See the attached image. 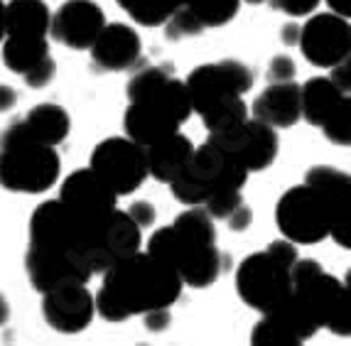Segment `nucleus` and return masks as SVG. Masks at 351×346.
Listing matches in <instances>:
<instances>
[{"label":"nucleus","instance_id":"nucleus-7","mask_svg":"<svg viewBox=\"0 0 351 346\" xmlns=\"http://www.w3.org/2000/svg\"><path fill=\"white\" fill-rule=\"evenodd\" d=\"M246 180L248 172L234 158L206 140L202 147H194L189 164L177 180H172L170 189L180 204L202 206L211 194L243 189Z\"/></svg>","mask_w":351,"mask_h":346},{"label":"nucleus","instance_id":"nucleus-14","mask_svg":"<svg viewBox=\"0 0 351 346\" xmlns=\"http://www.w3.org/2000/svg\"><path fill=\"white\" fill-rule=\"evenodd\" d=\"M42 314L47 324L62 334H79L91 324L96 314L94 295L86 282L64 280L42 293Z\"/></svg>","mask_w":351,"mask_h":346},{"label":"nucleus","instance_id":"nucleus-32","mask_svg":"<svg viewBox=\"0 0 351 346\" xmlns=\"http://www.w3.org/2000/svg\"><path fill=\"white\" fill-rule=\"evenodd\" d=\"M322 0H270L273 10L285 12L290 18H302V15H312L319 8Z\"/></svg>","mask_w":351,"mask_h":346},{"label":"nucleus","instance_id":"nucleus-28","mask_svg":"<svg viewBox=\"0 0 351 346\" xmlns=\"http://www.w3.org/2000/svg\"><path fill=\"white\" fill-rule=\"evenodd\" d=\"M319 128H322V133L327 135L334 145H341V147L349 145L351 143V101H349V96H344V99L337 103V108L324 118V123L319 125Z\"/></svg>","mask_w":351,"mask_h":346},{"label":"nucleus","instance_id":"nucleus-35","mask_svg":"<svg viewBox=\"0 0 351 346\" xmlns=\"http://www.w3.org/2000/svg\"><path fill=\"white\" fill-rule=\"evenodd\" d=\"M251 221H253V212H251V206H248L246 201L236 206L234 212L228 214V219H226L228 229H231V231H246L248 226H251Z\"/></svg>","mask_w":351,"mask_h":346},{"label":"nucleus","instance_id":"nucleus-20","mask_svg":"<svg viewBox=\"0 0 351 346\" xmlns=\"http://www.w3.org/2000/svg\"><path fill=\"white\" fill-rule=\"evenodd\" d=\"M49 12L45 0H10L5 5V37H47Z\"/></svg>","mask_w":351,"mask_h":346},{"label":"nucleus","instance_id":"nucleus-38","mask_svg":"<svg viewBox=\"0 0 351 346\" xmlns=\"http://www.w3.org/2000/svg\"><path fill=\"white\" fill-rule=\"evenodd\" d=\"M15 103H18V94H15V88L3 86V84H0V113L15 108Z\"/></svg>","mask_w":351,"mask_h":346},{"label":"nucleus","instance_id":"nucleus-1","mask_svg":"<svg viewBox=\"0 0 351 346\" xmlns=\"http://www.w3.org/2000/svg\"><path fill=\"white\" fill-rule=\"evenodd\" d=\"M182 280L175 270L152 253L135 251L104 270V285L94 307L106 322H125L158 307L175 305L182 295Z\"/></svg>","mask_w":351,"mask_h":346},{"label":"nucleus","instance_id":"nucleus-37","mask_svg":"<svg viewBox=\"0 0 351 346\" xmlns=\"http://www.w3.org/2000/svg\"><path fill=\"white\" fill-rule=\"evenodd\" d=\"M329 82L334 84V86L339 88V91H344V94H349L351 88V69H349V59H344V62H339V64L332 66V74H329Z\"/></svg>","mask_w":351,"mask_h":346},{"label":"nucleus","instance_id":"nucleus-43","mask_svg":"<svg viewBox=\"0 0 351 346\" xmlns=\"http://www.w3.org/2000/svg\"><path fill=\"white\" fill-rule=\"evenodd\" d=\"M246 3H253V5H256V3H263V0H246Z\"/></svg>","mask_w":351,"mask_h":346},{"label":"nucleus","instance_id":"nucleus-39","mask_svg":"<svg viewBox=\"0 0 351 346\" xmlns=\"http://www.w3.org/2000/svg\"><path fill=\"white\" fill-rule=\"evenodd\" d=\"M280 40H282V45H287V47L298 45V40H300V25H295V23L285 25V27H282V32H280Z\"/></svg>","mask_w":351,"mask_h":346},{"label":"nucleus","instance_id":"nucleus-42","mask_svg":"<svg viewBox=\"0 0 351 346\" xmlns=\"http://www.w3.org/2000/svg\"><path fill=\"white\" fill-rule=\"evenodd\" d=\"M5 37V3L0 0V42Z\"/></svg>","mask_w":351,"mask_h":346},{"label":"nucleus","instance_id":"nucleus-30","mask_svg":"<svg viewBox=\"0 0 351 346\" xmlns=\"http://www.w3.org/2000/svg\"><path fill=\"white\" fill-rule=\"evenodd\" d=\"M243 204V197H241V189H228V192H217L211 194L209 199L202 204V209H204L206 214H209L211 219H223L226 221L228 214L234 212L236 206Z\"/></svg>","mask_w":351,"mask_h":346},{"label":"nucleus","instance_id":"nucleus-22","mask_svg":"<svg viewBox=\"0 0 351 346\" xmlns=\"http://www.w3.org/2000/svg\"><path fill=\"white\" fill-rule=\"evenodd\" d=\"M344 96H349V94L339 91V88L329 82V77L310 79L304 86H300V116H302L307 123L319 128V125L324 123V118L337 108V103H339Z\"/></svg>","mask_w":351,"mask_h":346},{"label":"nucleus","instance_id":"nucleus-26","mask_svg":"<svg viewBox=\"0 0 351 346\" xmlns=\"http://www.w3.org/2000/svg\"><path fill=\"white\" fill-rule=\"evenodd\" d=\"M199 116L209 133H219V130H226L231 125L241 123V121H246L248 106L243 103V96H228V99H221L206 106Z\"/></svg>","mask_w":351,"mask_h":346},{"label":"nucleus","instance_id":"nucleus-16","mask_svg":"<svg viewBox=\"0 0 351 346\" xmlns=\"http://www.w3.org/2000/svg\"><path fill=\"white\" fill-rule=\"evenodd\" d=\"M104 25V10L94 0H66L49 20V35L69 49H88Z\"/></svg>","mask_w":351,"mask_h":346},{"label":"nucleus","instance_id":"nucleus-24","mask_svg":"<svg viewBox=\"0 0 351 346\" xmlns=\"http://www.w3.org/2000/svg\"><path fill=\"white\" fill-rule=\"evenodd\" d=\"M49 57L47 37H3V62L15 74H25Z\"/></svg>","mask_w":351,"mask_h":346},{"label":"nucleus","instance_id":"nucleus-36","mask_svg":"<svg viewBox=\"0 0 351 346\" xmlns=\"http://www.w3.org/2000/svg\"><path fill=\"white\" fill-rule=\"evenodd\" d=\"M145 317V329L150 332H165L170 327V307H158V310H150L143 314Z\"/></svg>","mask_w":351,"mask_h":346},{"label":"nucleus","instance_id":"nucleus-19","mask_svg":"<svg viewBox=\"0 0 351 346\" xmlns=\"http://www.w3.org/2000/svg\"><path fill=\"white\" fill-rule=\"evenodd\" d=\"M145 150V164H147V175H152L158 182L170 184L172 180L184 172V167L189 164L194 153V145L189 138L177 130V133L167 135L162 140L152 143V145L143 147Z\"/></svg>","mask_w":351,"mask_h":346},{"label":"nucleus","instance_id":"nucleus-11","mask_svg":"<svg viewBox=\"0 0 351 346\" xmlns=\"http://www.w3.org/2000/svg\"><path fill=\"white\" fill-rule=\"evenodd\" d=\"M192 101V111L202 113L206 106L228 96H243L253 88V71L239 59H223L217 64H202L184 82Z\"/></svg>","mask_w":351,"mask_h":346},{"label":"nucleus","instance_id":"nucleus-2","mask_svg":"<svg viewBox=\"0 0 351 346\" xmlns=\"http://www.w3.org/2000/svg\"><path fill=\"white\" fill-rule=\"evenodd\" d=\"M130 106L125 108V135L147 147L177 133L192 116V101L184 82L175 79L165 66H145L135 71L125 86Z\"/></svg>","mask_w":351,"mask_h":346},{"label":"nucleus","instance_id":"nucleus-3","mask_svg":"<svg viewBox=\"0 0 351 346\" xmlns=\"http://www.w3.org/2000/svg\"><path fill=\"white\" fill-rule=\"evenodd\" d=\"M147 253L170 265L182 285L197 290L214 285L223 270L214 219L202 206H192L182 212L172 226L155 231L147 240Z\"/></svg>","mask_w":351,"mask_h":346},{"label":"nucleus","instance_id":"nucleus-23","mask_svg":"<svg viewBox=\"0 0 351 346\" xmlns=\"http://www.w3.org/2000/svg\"><path fill=\"white\" fill-rule=\"evenodd\" d=\"M141 229L135 226V221L121 209H113L108 221H106V234H104V248L106 256L111 260V265L116 260L125 258L130 253L141 251Z\"/></svg>","mask_w":351,"mask_h":346},{"label":"nucleus","instance_id":"nucleus-12","mask_svg":"<svg viewBox=\"0 0 351 346\" xmlns=\"http://www.w3.org/2000/svg\"><path fill=\"white\" fill-rule=\"evenodd\" d=\"M300 49L304 59L315 66L332 69L351 54V27L349 20L334 12L315 15L304 25H300Z\"/></svg>","mask_w":351,"mask_h":346},{"label":"nucleus","instance_id":"nucleus-17","mask_svg":"<svg viewBox=\"0 0 351 346\" xmlns=\"http://www.w3.org/2000/svg\"><path fill=\"white\" fill-rule=\"evenodd\" d=\"M91 59L101 71H128L141 62L143 42L133 27L123 23L104 25L91 45Z\"/></svg>","mask_w":351,"mask_h":346},{"label":"nucleus","instance_id":"nucleus-5","mask_svg":"<svg viewBox=\"0 0 351 346\" xmlns=\"http://www.w3.org/2000/svg\"><path fill=\"white\" fill-rule=\"evenodd\" d=\"M293 295L317 327H327L339 336L351 334V295L334 275L312 258L295 260L290 268Z\"/></svg>","mask_w":351,"mask_h":346},{"label":"nucleus","instance_id":"nucleus-41","mask_svg":"<svg viewBox=\"0 0 351 346\" xmlns=\"http://www.w3.org/2000/svg\"><path fill=\"white\" fill-rule=\"evenodd\" d=\"M8 319H10V305H8V299L0 295V327L8 324Z\"/></svg>","mask_w":351,"mask_h":346},{"label":"nucleus","instance_id":"nucleus-4","mask_svg":"<svg viewBox=\"0 0 351 346\" xmlns=\"http://www.w3.org/2000/svg\"><path fill=\"white\" fill-rule=\"evenodd\" d=\"M59 155L35 140L20 121L0 133V187L8 192L42 194L59 180Z\"/></svg>","mask_w":351,"mask_h":346},{"label":"nucleus","instance_id":"nucleus-9","mask_svg":"<svg viewBox=\"0 0 351 346\" xmlns=\"http://www.w3.org/2000/svg\"><path fill=\"white\" fill-rule=\"evenodd\" d=\"M209 143L234 158L246 172L268 170L278 158V133L263 121L246 118L219 133H209Z\"/></svg>","mask_w":351,"mask_h":346},{"label":"nucleus","instance_id":"nucleus-27","mask_svg":"<svg viewBox=\"0 0 351 346\" xmlns=\"http://www.w3.org/2000/svg\"><path fill=\"white\" fill-rule=\"evenodd\" d=\"M184 5L197 15L204 27H221L236 18L241 0H187Z\"/></svg>","mask_w":351,"mask_h":346},{"label":"nucleus","instance_id":"nucleus-33","mask_svg":"<svg viewBox=\"0 0 351 346\" xmlns=\"http://www.w3.org/2000/svg\"><path fill=\"white\" fill-rule=\"evenodd\" d=\"M295 71H298V66H295L293 57H287V54H278V57L270 59L268 79L273 84H276V82H293Z\"/></svg>","mask_w":351,"mask_h":346},{"label":"nucleus","instance_id":"nucleus-13","mask_svg":"<svg viewBox=\"0 0 351 346\" xmlns=\"http://www.w3.org/2000/svg\"><path fill=\"white\" fill-rule=\"evenodd\" d=\"M304 184L312 187L324 201L329 217V236L344 251L351 248V180L346 172L319 164L304 175Z\"/></svg>","mask_w":351,"mask_h":346},{"label":"nucleus","instance_id":"nucleus-25","mask_svg":"<svg viewBox=\"0 0 351 346\" xmlns=\"http://www.w3.org/2000/svg\"><path fill=\"white\" fill-rule=\"evenodd\" d=\"M116 3L143 27H160L187 0H116Z\"/></svg>","mask_w":351,"mask_h":346},{"label":"nucleus","instance_id":"nucleus-29","mask_svg":"<svg viewBox=\"0 0 351 346\" xmlns=\"http://www.w3.org/2000/svg\"><path fill=\"white\" fill-rule=\"evenodd\" d=\"M165 37L167 40H184V37H197L204 32V25L197 20L192 10L187 5H180L170 18L165 20Z\"/></svg>","mask_w":351,"mask_h":346},{"label":"nucleus","instance_id":"nucleus-40","mask_svg":"<svg viewBox=\"0 0 351 346\" xmlns=\"http://www.w3.org/2000/svg\"><path fill=\"white\" fill-rule=\"evenodd\" d=\"M327 5L334 15H341L346 20L351 18V0H327Z\"/></svg>","mask_w":351,"mask_h":346},{"label":"nucleus","instance_id":"nucleus-15","mask_svg":"<svg viewBox=\"0 0 351 346\" xmlns=\"http://www.w3.org/2000/svg\"><path fill=\"white\" fill-rule=\"evenodd\" d=\"M59 201L76 219H82V221L88 223H99L116 209L118 194L88 167V170L71 172L64 182H62Z\"/></svg>","mask_w":351,"mask_h":346},{"label":"nucleus","instance_id":"nucleus-8","mask_svg":"<svg viewBox=\"0 0 351 346\" xmlns=\"http://www.w3.org/2000/svg\"><path fill=\"white\" fill-rule=\"evenodd\" d=\"M276 223L293 243H319L329 236V217L319 194L307 184L287 189L278 199Z\"/></svg>","mask_w":351,"mask_h":346},{"label":"nucleus","instance_id":"nucleus-18","mask_svg":"<svg viewBox=\"0 0 351 346\" xmlns=\"http://www.w3.org/2000/svg\"><path fill=\"white\" fill-rule=\"evenodd\" d=\"M251 113L270 128H293L300 118V84L276 82L253 101Z\"/></svg>","mask_w":351,"mask_h":346},{"label":"nucleus","instance_id":"nucleus-10","mask_svg":"<svg viewBox=\"0 0 351 346\" xmlns=\"http://www.w3.org/2000/svg\"><path fill=\"white\" fill-rule=\"evenodd\" d=\"M88 167L104 180L118 197L133 194L135 189L145 182L147 164H145V150L143 145L125 138H108L99 143L91 153Z\"/></svg>","mask_w":351,"mask_h":346},{"label":"nucleus","instance_id":"nucleus-34","mask_svg":"<svg viewBox=\"0 0 351 346\" xmlns=\"http://www.w3.org/2000/svg\"><path fill=\"white\" fill-rule=\"evenodd\" d=\"M130 219L135 221V226L138 229H150L152 223H155V219H158V212H155V206L150 204V201H135V204H130L128 212Z\"/></svg>","mask_w":351,"mask_h":346},{"label":"nucleus","instance_id":"nucleus-31","mask_svg":"<svg viewBox=\"0 0 351 346\" xmlns=\"http://www.w3.org/2000/svg\"><path fill=\"white\" fill-rule=\"evenodd\" d=\"M54 74H57V64H54V59L45 57L42 62H37L29 71H25L23 79L29 88H45L54 79Z\"/></svg>","mask_w":351,"mask_h":346},{"label":"nucleus","instance_id":"nucleus-6","mask_svg":"<svg viewBox=\"0 0 351 346\" xmlns=\"http://www.w3.org/2000/svg\"><path fill=\"white\" fill-rule=\"evenodd\" d=\"M298 258V248L287 238L273 240L263 253L248 256L236 273L239 297L261 314L276 310L293 290L290 268Z\"/></svg>","mask_w":351,"mask_h":346},{"label":"nucleus","instance_id":"nucleus-21","mask_svg":"<svg viewBox=\"0 0 351 346\" xmlns=\"http://www.w3.org/2000/svg\"><path fill=\"white\" fill-rule=\"evenodd\" d=\"M20 123L35 140L52 147L64 143L71 130L69 113L57 103H37L32 111H27V116L20 118Z\"/></svg>","mask_w":351,"mask_h":346}]
</instances>
